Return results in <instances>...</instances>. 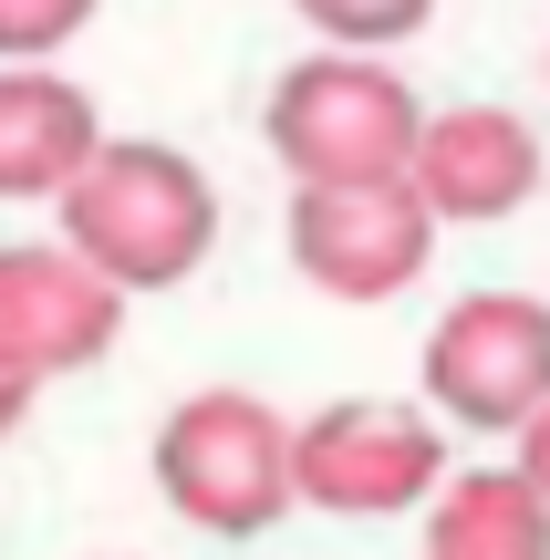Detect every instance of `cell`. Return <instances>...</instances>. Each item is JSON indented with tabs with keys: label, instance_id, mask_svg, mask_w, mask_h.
Returning a JSON list of instances; mask_svg holds the SVG:
<instances>
[{
	"label": "cell",
	"instance_id": "obj_1",
	"mask_svg": "<svg viewBox=\"0 0 550 560\" xmlns=\"http://www.w3.org/2000/svg\"><path fill=\"white\" fill-rule=\"evenodd\" d=\"M52 229L94 280L145 301V291H177V280L208 270V249H219V187H208L198 156H177L156 136H104L83 156V177L52 198Z\"/></svg>",
	"mask_w": 550,
	"mask_h": 560
},
{
	"label": "cell",
	"instance_id": "obj_2",
	"mask_svg": "<svg viewBox=\"0 0 550 560\" xmlns=\"http://www.w3.org/2000/svg\"><path fill=\"white\" fill-rule=\"evenodd\" d=\"M416 125H426L416 83L374 52H312L260 104V136L291 166V187H385V177H406Z\"/></svg>",
	"mask_w": 550,
	"mask_h": 560
},
{
	"label": "cell",
	"instance_id": "obj_3",
	"mask_svg": "<svg viewBox=\"0 0 550 560\" xmlns=\"http://www.w3.org/2000/svg\"><path fill=\"white\" fill-rule=\"evenodd\" d=\"M156 499L208 540H260L291 509V416L270 395L208 384L156 425Z\"/></svg>",
	"mask_w": 550,
	"mask_h": 560
},
{
	"label": "cell",
	"instance_id": "obj_4",
	"mask_svg": "<svg viewBox=\"0 0 550 560\" xmlns=\"http://www.w3.org/2000/svg\"><path fill=\"white\" fill-rule=\"evenodd\" d=\"M447 425L426 405H385V395H343L323 416L291 425V499L332 509V520H406L447 488Z\"/></svg>",
	"mask_w": 550,
	"mask_h": 560
},
{
	"label": "cell",
	"instance_id": "obj_5",
	"mask_svg": "<svg viewBox=\"0 0 550 560\" xmlns=\"http://www.w3.org/2000/svg\"><path fill=\"white\" fill-rule=\"evenodd\" d=\"M550 405V301L540 291H468L426 332V416L457 436H519Z\"/></svg>",
	"mask_w": 550,
	"mask_h": 560
},
{
	"label": "cell",
	"instance_id": "obj_6",
	"mask_svg": "<svg viewBox=\"0 0 550 560\" xmlns=\"http://www.w3.org/2000/svg\"><path fill=\"white\" fill-rule=\"evenodd\" d=\"M436 260V219L406 177L385 187H291V270L323 301H406Z\"/></svg>",
	"mask_w": 550,
	"mask_h": 560
},
{
	"label": "cell",
	"instance_id": "obj_7",
	"mask_svg": "<svg viewBox=\"0 0 550 560\" xmlns=\"http://www.w3.org/2000/svg\"><path fill=\"white\" fill-rule=\"evenodd\" d=\"M550 177V145L530 115L510 104H447V115L416 125V156H406V187L436 229H489V219H519Z\"/></svg>",
	"mask_w": 550,
	"mask_h": 560
},
{
	"label": "cell",
	"instance_id": "obj_8",
	"mask_svg": "<svg viewBox=\"0 0 550 560\" xmlns=\"http://www.w3.org/2000/svg\"><path fill=\"white\" fill-rule=\"evenodd\" d=\"M125 332V291L94 280L73 249H0V363L21 384H62L83 363H104Z\"/></svg>",
	"mask_w": 550,
	"mask_h": 560
},
{
	"label": "cell",
	"instance_id": "obj_9",
	"mask_svg": "<svg viewBox=\"0 0 550 560\" xmlns=\"http://www.w3.org/2000/svg\"><path fill=\"white\" fill-rule=\"evenodd\" d=\"M104 145V115L73 73L52 62H0V198H42L52 208L62 187L83 177V156Z\"/></svg>",
	"mask_w": 550,
	"mask_h": 560
},
{
	"label": "cell",
	"instance_id": "obj_10",
	"mask_svg": "<svg viewBox=\"0 0 550 560\" xmlns=\"http://www.w3.org/2000/svg\"><path fill=\"white\" fill-rule=\"evenodd\" d=\"M426 560H550V509L519 467H468L426 499Z\"/></svg>",
	"mask_w": 550,
	"mask_h": 560
},
{
	"label": "cell",
	"instance_id": "obj_11",
	"mask_svg": "<svg viewBox=\"0 0 550 560\" xmlns=\"http://www.w3.org/2000/svg\"><path fill=\"white\" fill-rule=\"evenodd\" d=\"M291 11L323 32V52H395L436 21V0H291Z\"/></svg>",
	"mask_w": 550,
	"mask_h": 560
},
{
	"label": "cell",
	"instance_id": "obj_12",
	"mask_svg": "<svg viewBox=\"0 0 550 560\" xmlns=\"http://www.w3.org/2000/svg\"><path fill=\"white\" fill-rule=\"evenodd\" d=\"M104 0H0V62H52L94 32Z\"/></svg>",
	"mask_w": 550,
	"mask_h": 560
},
{
	"label": "cell",
	"instance_id": "obj_13",
	"mask_svg": "<svg viewBox=\"0 0 550 560\" xmlns=\"http://www.w3.org/2000/svg\"><path fill=\"white\" fill-rule=\"evenodd\" d=\"M510 446H519V457H510V467H519V478H530V499L550 509V405H540V416H530V425H519V436H510Z\"/></svg>",
	"mask_w": 550,
	"mask_h": 560
},
{
	"label": "cell",
	"instance_id": "obj_14",
	"mask_svg": "<svg viewBox=\"0 0 550 560\" xmlns=\"http://www.w3.org/2000/svg\"><path fill=\"white\" fill-rule=\"evenodd\" d=\"M32 395H42V384H21L11 363H0V436H21V416H32Z\"/></svg>",
	"mask_w": 550,
	"mask_h": 560
}]
</instances>
